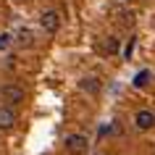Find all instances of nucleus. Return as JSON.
<instances>
[{"label":"nucleus","instance_id":"obj_1","mask_svg":"<svg viewBox=\"0 0 155 155\" xmlns=\"http://www.w3.org/2000/svg\"><path fill=\"white\" fill-rule=\"evenodd\" d=\"M90 150V139L84 134H68L66 137V153L68 155H84Z\"/></svg>","mask_w":155,"mask_h":155},{"label":"nucleus","instance_id":"obj_2","mask_svg":"<svg viewBox=\"0 0 155 155\" xmlns=\"http://www.w3.org/2000/svg\"><path fill=\"white\" fill-rule=\"evenodd\" d=\"M40 26L48 34H55L58 29H61V13H58V11H45L40 16Z\"/></svg>","mask_w":155,"mask_h":155},{"label":"nucleus","instance_id":"obj_3","mask_svg":"<svg viewBox=\"0 0 155 155\" xmlns=\"http://www.w3.org/2000/svg\"><path fill=\"white\" fill-rule=\"evenodd\" d=\"M134 126H137L139 131H150L155 126V113H153V110H147V108L137 110V113H134Z\"/></svg>","mask_w":155,"mask_h":155},{"label":"nucleus","instance_id":"obj_4","mask_svg":"<svg viewBox=\"0 0 155 155\" xmlns=\"http://www.w3.org/2000/svg\"><path fill=\"white\" fill-rule=\"evenodd\" d=\"M0 97L5 100V103H21V100L26 97V92H24V87H18V84H5L3 90H0Z\"/></svg>","mask_w":155,"mask_h":155},{"label":"nucleus","instance_id":"obj_5","mask_svg":"<svg viewBox=\"0 0 155 155\" xmlns=\"http://www.w3.org/2000/svg\"><path fill=\"white\" fill-rule=\"evenodd\" d=\"M13 126H16V110L3 105L0 108V131H11Z\"/></svg>","mask_w":155,"mask_h":155},{"label":"nucleus","instance_id":"obj_6","mask_svg":"<svg viewBox=\"0 0 155 155\" xmlns=\"http://www.w3.org/2000/svg\"><path fill=\"white\" fill-rule=\"evenodd\" d=\"M79 90L87 92V95H100L103 84H100L97 76H84V79H79Z\"/></svg>","mask_w":155,"mask_h":155},{"label":"nucleus","instance_id":"obj_7","mask_svg":"<svg viewBox=\"0 0 155 155\" xmlns=\"http://www.w3.org/2000/svg\"><path fill=\"white\" fill-rule=\"evenodd\" d=\"M150 82H153V71H147V68H142V71H137V76L131 79V84H134L137 90H142V87H147Z\"/></svg>","mask_w":155,"mask_h":155},{"label":"nucleus","instance_id":"obj_8","mask_svg":"<svg viewBox=\"0 0 155 155\" xmlns=\"http://www.w3.org/2000/svg\"><path fill=\"white\" fill-rule=\"evenodd\" d=\"M100 53H105V55H116V53H118V37H105L103 45H100Z\"/></svg>","mask_w":155,"mask_h":155},{"label":"nucleus","instance_id":"obj_9","mask_svg":"<svg viewBox=\"0 0 155 155\" xmlns=\"http://www.w3.org/2000/svg\"><path fill=\"white\" fill-rule=\"evenodd\" d=\"M32 37H34V34L32 32H29V29H21V32H18V37H16V42H18V45H21V48H29V45H32Z\"/></svg>","mask_w":155,"mask_h":155},{"label":"nucleus","instance_id":"obj_10","mask_svg":"<svg viewBox=\"0 0 155 155\" xmlns=\"http://www.w3.org/2000/svg\"><path fill=\"white\" fill-rule=\"evenodd\" d=\"M11 42H13V37H11L8 32L0 34V50H8V48H11Z\"/></svg>","mask_w":155,"mask_h":155},{"label":"nucleus","instance_id":"obj_11","mask_svg":"<svg viewBox=\"0 0 155 155\" xmlns=\"http://www.w3.org/2000/svg\"><path fill=\"white\" fill-rule=\"evenodd\" d=\"M134 45H137V37H131V40L126 42V48H124V58H131V53H134Z\"/></svg>","mask_w":155,"mask_h":155}]
</instances>
